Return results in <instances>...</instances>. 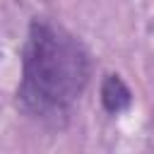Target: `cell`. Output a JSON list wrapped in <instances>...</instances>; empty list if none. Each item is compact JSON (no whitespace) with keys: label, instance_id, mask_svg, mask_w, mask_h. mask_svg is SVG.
I'll return each instance as SVG.
<instances>
[{"label":"cell","instance_id":"cell-1","mask_svg":"<svg viewBox=\"0 0 154 154\" xmlns=\"http://www.w3.org/2000/svg\"><path fill=\"white\" fill-rule=\"evenodd\" d=\"M91 60L77 36L36 19L29 26L22 51L19 103L43 123H60L89 84Z\"/></svg>","mask_w":154,"mask_h":154},{"label":"cell","instance_id":"cell-2","mask_svg":"<svg viewBox=\"0 0 154 154\" xmlns=\"http://www.w3.org/2000/svg\"><path fill=\"white\" fill-rule=\"evenodd\" d=\"M101 103L111 116L123 113L132 103V91L120 79V75H106L101 82Z\"/></svg>","mask_w":154,"mask_h":154}]
</instances>
